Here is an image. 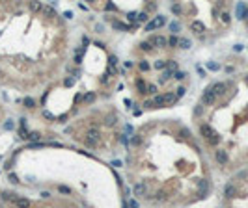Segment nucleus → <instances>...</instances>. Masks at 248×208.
Instances as JSON below:
<instances>
[{
	"instance_id": "f704fd0d",
	"label": "nucleus",
	"mask_w": 248,
	"mask_h": 208,
	"mask_svg": "<svg viewBox=\"0 0 248 208\" xmlns=\"http://www.w3.org/2000/svg\"><path fill=\"white\" fill-rule=\"evenodd\" d=\"M127 206H129V208H138V203H136V201H132V199H131Z\"/></svg>"
},
{
	"instance_id": "aec40b11",
	"label": "nucleus",
	"mask_w": 248,
	"mask_h": 208,
	"mask_svg": "<svg viewBox=\"0 0 248 208\" xmlns=\"http://www.w3.org/2000/svg\"><path fill=\"white\" fill-rule=\"evenodd\" d=\"M39 137H41L39 132H30V134H28V140H30V141H37Z\"/></svg>"
},
{
	"instance_id": "4be33fe9",
	"label": "nucleus",
	"mask_w": 248,
	"mask_h": 208,
	"mask_svg": "<svg viewBox=\"0 0 248 208\" xmlns=\"http://www.w3.org/2000/svg\"><path fill=\"white\" fill-rule=\"evenodd\" d=\"M179 47L181 49H190V41L189 39H179Z\"/></svg>"
},
{
	"instance_id": "a878e982",
	"label": "nucleus",
	"mask_w": 248,
	"mask_h": 208,
	"mask_svg": "<svg viewBox=\"0 0 248 208\" xmlns=\"http://www.w3.org/2000/svg\"><path fill=\"white\" fill-rule=\"evenodd\" d=\"M155 69H166V61H155Z\"/></svg>"
},
{
	"instance_id": "ea45409f",
	"label": "nucleus",
	"mask_w": 248,
	"mask_h": 208,
	"mask_svg": "<svg viewBox=\"0 0 248 208\" xmlns=\"http://www.w3.org/2000/svg\"><path fill=\"white\" fill-rule=\"evenodd\" d=\"M201 111H204V106H198V108L194 110V113H196V115H201Z\"/></svg>"
},
{
	"instance_id": "473e14b6",
	"label": "nucleus",
	"mask_w": 248,
	"mask_h": 208,
	"mask_svg": "<svg viewBox=\"0 0 248 208\" xmlns=\"http://www.w3.org/2000/svg\"><path fill=\"white\" fill-rule=\"evenodd\" d=\"M172 11H174V13H181V6H179V4H174V6H172Z\"/></svg>"
},
{
	"instance_id": "bb28decb",
	"label": "nucleus",
	"mask_w": 248,
	"mask_h": 208,
	"mask_svg": "<svg viewBox=\"0 0 248 208\" xmlns=\"http://www.w3.org/2000/svg\"><path fill=\"white\" fill-rule=\"evenodd\" d=\"M140 71H149V63H146V61H140Z\"/></svg>"
},
{
	"instance_id": "6ab92c4d",
	"label": "nucleus",
	"mask_w": 248,
	"mask_h": 208,
	"mask_svg": "<svg viewBox=\"0 0 248 208\" xmlns=\"http://www.w3.org/2000/svg\"><path fill=\"white\" fill-rule=\"evenodd\" d=\"M168 45H170V47H177V45H179V37L177 35H172L168 39Z\"/></svg>"
},
{
	"instance_id": "dca6fc26",
	"label": "nucleus",
	"mask_w": 248,
	"mask_h": 208,
	"mask_svg": "<svg viewBox=\"0 0 248 208\" xmlns=\"http://www.w3.org/2000/svg\"><path fill=\"white\" fill-rule=\"evenodd\" d=\"M112 26H114L116 30H129L127 24H123V22H118V20H114V24H112Z\"/></svg>"
},
{
	"instance_id": "0eeeda50",
	"label": "nucleus",
	"mask_w": 248,
	"mask_h": 208,
	"mask_svg": "<svg viewBox=\"0 0 248 208\" xmlns=\"http://www.w3.org/2000/svg\"><path fill=\"white\" fill-rule=\"evenodd\" d=\"M200 132H201V136H204L205 140H209V137L215 134V132H213V128H211L209 125H201V126H200Z\"/></svg>"
},
{
	"instance_id": "c9c22d12",
	"label": "nucleus",
	"mask_w": 248,
	"mask_h": 208,
	"mask_svg": "<svg viewBox=\"0 0 248 208\" xmlns=\"http://www.w3.org/2000/svg\"><path fill=\"white\" fill-rule=\"evenodd\" d=\"M58 192H62V193H71V190H69V188H65V186H60V188H58Z\"/></svg>"
},
{
	"instance_id": "5701e85b",
	"label": "nucleus",
	"mask_w": 248,
	"mask_h": 208,
	"mask_svg": "<svg viewBox=\"0 0 248 208\" xmlns=\"http://www.w3.org/2000/svg\"><path fill=\"white\" fill-rule=\"evenodd\" d=\"M41 8H43V6H41L39 2H30V9H32V11H39Z\"/></svg>"
},
{
	"instance_id": "4c0bfd02",
	"label": "nucleus",
	"mask_w": 248,
	"mask_h": 208,
	"mask_svg": "<svg viewBox=\"0 0 248 208\" xmlns=\"http://www.w3.org/2000/svg\"><path fill=\"white\" fill-rule=\"evenodd\" d=\"M183 95H185V87H179V89H177V99L183 97Z\"/></svg>"
},
{
	"instance_id": "a19ab883",
	"label": "nucleus",
	"mask_w": 248,
	"mask_h": 208,
	"mask_svg": "<svg viewBox=\"0 0 248 208\" xmlns=\"http://www.w3.org/2000/svg\"><path fill=\"white\" fill-rule=\"evenodd\" d=\"M136 17H138L136 13H129V20H132V22H134V20H136Z\"/></svg>"
},
{
	"instance_id": "f257e3e1",
	"label": "nucleus",
	"mask_w": 248,
	"mask_h": 208,
	"mask_svg": "<svg viewBox=\"0 0 248 208\" xmlns=\"http://www.w3.org/2000/svg\"><path fill=\"white\" fill-rule=\"evenodd\" d=\"M147 43L151 45V47H166L168 39L164 35H151V37H147Z\"/></svg>"
},
{
	"instance_id": "37998d69",
	"label": "nucleus",
	"mask_w": 248,
	"mask_h": 208,
	"mask_svg": "<svg viewBox=\"0 0 248 208\" xmlns=\"http://www.w3.org/2000/svg\"><path fill=\"white\" fill-rule=\"evenodd\" d=\"M41 197H45V199H49V197H51V193H49V192H41Z\"/></svg>"
},
{
	"instance_id": "cd10ccee",
	"label": "nucleus",
	"mask_w": 248,
	"mask_h": 208,
	"mask_svg": "<svg viewBox=\"0 0 248 208\" xmlns=\"http://www.w3.org/2000/svg\"><path fill=\"white\" fill-rule=\"evenodd\" d=\"M174 76H175L177 80H183V78H185L187 75H185V73H181V71H175V73H174Z\"/></svg>"
},
{
	"instance_id": "a18cd8bd",
	"label": "nucleus",
	"mask_w": 248,
	"mask_h": 208,
	"mask_svg": "<svg viewBox=\"0 0 248 208\" xmlns=\"http://www.w3.org/2000/svg\"><path fill=\"white\" fill-rule=\"evenodd\" d=\"M181 134H183V137H187V136H189V130H187V128H183V130H181Z\"/></svg>"
},
{
	"instance_id": "c03bdc74",
	"label": "nucleus",
	"mask_w": 248,
	"mask_h": 208,
	"mask_svg": "<svg viewBox=\"0 0 248 208\" xmlns=\"http://www.w3.org/2000/svg\"><path fill=\"white\" fill-rule=\"evenodd\" d=\"M209 69H213V71H216V69H218V65H216V63H209Z\"/></svg>"
},
{
	"instance_id": "39448f33",
	"label": "nucleus",
	"mask_w": 248,
	"mask_h": 208,
	"mask_svg": "<svg viewBox=\"0 0 248 208\" xmlns=\"http://www.w3.org/2000/svg\"><path fill=\"white\" fill-rule=\"evenodd\" d=\"M13 204L17 208H30V201L28 199H22V197H13Z\"/></svg>"
},
{
	"instance_id": "e433bc0d",
	"label": "nucleus",
	"mask_w": 248,
	"mask_h": 208,
	"mask_svg": "<svg viewBox=\"0 0 248 208\" xmlns=\"http://www.w3.org/2000/svg\"><path fill=\"white\" fill-rule=\"evenodd\" d=\"M93 99H95V95H92V93H90V95H86V97H84V100H86V102H92Z\"/></svg>"
},
{
	"instance_id": "9d476101",
	"label": "nucleus",
	"mask_w": 248,
	"mask_h": 208,
	"mask_svg": "<svg viewBox=\"0 0 248 208\" xmlns=\"http://www.w3.org/2000/svg\"><path fill=\"white\" fill-rule=\"evenodd\" d=\"M216 162L218 164H226L228 162V152L226 151H216Z\"/></svg>"
},
{
	"instance_id": "7ed1b4c3",
	"label": "nucleus",
	"mask_w": 248,
	"mask_h": 208,
	"mask_svg": "<svg viewBox=\"0 0 248 208\" xmlns=\"http://www.w3.org/2000/svg\"><path fill=\"white\" fill-rule=\"evenodd\" d=\"M99 137H101V134H99L97 128H88V137H86V140L93 141V143H99Z\"/></svg>"
},
{
	"instance_id": "9b49d317",
	"label": "nucleus",
	"mask_w": 248,
	"mask_h": 208,
	"mask_svg": "<svg viewBox=\"0 0 248 208\" xmlns=\"http://www.w3.org/2000/svg\"><path fill=\"white\" fill-rule=\"evenodd\" d=\"M224 195H226L228 199L235 197V195H237V188H235V186H231V184H230V186H226V190H224Z\"/></svg>"
},
{
	"instance_id": "b1692460",
	"label": "nucleus",
	"mask_w": 248,
	"mask_h": 208,
	"mask_svg": "<svg viewBox=\"0 0 248 208\" xmlns=\"http://www.w3.org/2000/svg\"><path fill=\"white\" fill-rule=\"evenodd\" d=\"M140 49H142V50H147V52H149V50H153V47H151V45H149L147 41H144V43L140 45Z\"/></svg>"
},
{
	"instance_id": "f8f14e48",
	"label": "nucleus",
	"mask_w": 248,
	"mask_h": 208,
	"mask_svg": "<svg viewBox=\"0 0 248 208\" xmlns=\"http://www.w3.org/2000/svg\"><path fill=\"white\" fill-rule=\"evenodd\" d=\"M132 190H134V193H136V195H144V193H146V186H144L142 182L134 184V188H132ZM144 197H146V195H144Z\"/></svg>"
},
{
	"instance_id": "6e6552de",
	"label": "nucleus",
	"mask_w": 248,
	"mask_h": 208,
	"mask_svg": "<svg viewBox=\"0 0 248 208\" xmlns=\"http://www.w3.org/2000/svg\"><path fill=\"white\" fill-rule=\"evenodd\" d=\"M177 100V95L175 93H166V95H162V106L164 104H174Z\"/></svg>"
},
{
	"instance_id": "412c9836",
	"label": "nucleus",
	"mask_w": 248,
	"mask_h": 208,
	"mask_svg": "<svg viewBox=\"0 0 248 208\" xmlns=\"http://www.w3.org/2000/svg\"><path fill=\"white\" fill-rule=\"evenodd\" d=\"M170 75H172L170 71H164V73H162V75L159 76V82H161V84H164V82H166V80L170 78Z\"/></svg>"
},
{
	"instance_id": "393cba45",
	"label": "nucleus",
	"mask_w": 248,
	"mask_h": 208,
	"mask_svg": "<svg viewBox=\"0 0 248 208\" xmlns=\"http://www.w3.org/2000/svg\"><path fill=\"white\" fill-rule=\"evenodd\" d=\"M25 106H26V108H34V99L26 97V99H25Z\"/></svg>"
},
{
	"instance_id": "1a4fd4ad",
	"label": "nucleus",
	"mask_w": 248,
	"mask_h": 208,
	"mask_svg": "<svg viewBox=\"0 0 248 208\" xmlns=\"http://www.w3.org/2000/svg\"><path fill=\"white\" fill-rule=\"evenodd\" d=\"M190 28H192V30H194L196 34H204V32H205V26H204V24H201V22H200V20H194V22H192V24H190Z\"/></svg>"
},
{
	"instance_id": "79ce46f5",
	"label": "nucleus",
	"mask_w": 248,
	"mask_h": 208,
	"mask_svg": "<svg viewBox=\"0 0 248 208\" xmlns=\"http://www.w3.org/2000/svg\"><path fill=\"white\" fill-rule=\"evenodd\" d=\"M106 125H114V117H112V115H110V117L106 119Z\"/></svg>"
},
{
	"instance_id": "4468645a",
	"label": "nucleus",
	"mask_w": 248,
	"mask_h": 208,
	"mask_svg": "<svg viewBox=\"0 0 248 208\" xmlns=\"http://www.w3.org/2000/svg\"><path fill=\"white\" fill-rule=\"evenodd\" d=\"M41 11H43L45 15H49V17H54V9H52L51 6H43V8H41Z\"/></svg>"
},
{
	"instance_id": "2f4dec72",
	"label": "nucleus",
	"mask_w": 248,
	"mask_h": 208,
	"mask_svg": "<svg viewBox=\"0 0 248 208\" xmlns=\"http://www.w3.org/2000/svg\"><path fill=\"white\" fill-rule=\"evenodd\" d=\"M170 30L175 34V32H179V24H177V22H172V24H170Z\"/></svg>"
},
{
	"instance_id": "c756f323",
	"label": "nucleus",
	"mask_w": 248,
	"mask_h": 208,
	"mask_svg": "<svg viewBox=\"0 0 248 208\" xmlns=\"http://www.w3.org/2000/svg\"><path fill=\"white\" fill-rule=\"evenodd\" d=\"M153 104H157V106H162V95H159V97H155Z\"/></svg>"
},
{
	"instance_id": "f03ea898",
	"label": "nucleus",
	"mask_w": 248,
	"mask_h": 208,
	"mask_svg": "<svg viewBox=\"0 0 248 208\" xmlns=\"http://www.w3.org/2000/svg\"><path fill=\"white\" fill-rule=\"evenodd\" d=\"M164 22H166V17H155L153 20H149L147 24H146V32H151V30H155V28L162 26Z\"/></svg>"
},
{
	"instance_id": "a211bd4d",
	"label": "nucleus",
	"mask_w": 248,
	"mask_h": 208,
	"mask_svg": "<svg viewBox=\"0 0 248 208\" xmlns=\"http://www.w3.org/2000/svg\"><path fill=\"white\" fill-rule=\"evenodd\" d=\"M166 69H168V71H177V61H166Z\"/></svg>"
},
{
	"instance_id": "c85d7f7f",
	"label": "nucleus",
	"mask_w": 248,
	"mask_h": 208,
	"mask_svg": "<svg viewBox=\"0 0 248 208\" xmlns=\"http://www.w3.org/2000/svg\"><path fill=\"white\" fill-rule=\"evenodd\" d=\"M147 93H151V95H153V93H157V86L149 84V86H147Z\"/></svg>"
},
{
	"instance_id": "7c9ffc66",
	"label": "nucleus",
	"mask_w": 248,
	"mask_h": 208,
	"mask_svg": "<svg viewBox=\"0 0 248 208\" xmlns=\"http://www.w3.org/2000/svg\"><path fill=\"white\" fill-rule=\"evenodd\" d=\"M131 143H132V145H140V143H142V140H140L138 136H134L132 140H131Z\"/></svg>"
},
{
	"instance_id": "f3484780",
	"label": "nucleus",
	"mask_w": 248,
	"mask_h": 208,
	"mask_svg": "<svg viewBox=\"0 0 248 208\" xmlns=\"http://www.w3.org/2000/svg\"><path fill=\"white\" fill-rule=\"evenodd\" d=\"M209 145H218V141H220V137H218V134H213L211 137H209Z\"/></svg>"
},
{
	"instance_id": "ddd939ff",
	"label": "nucleus",
	"mask_w": 248,
	"mask_h": 208,
	"mask_svg": "<svg viewBox=\"0 0 248 208\" xmlns=\"http://www.w3.org/2000/svg\"><path fill=\"white\" fill-rule=\"evenodd\" d=\"M198 186H200V192H207L209 182H207V180H198Z\"/></svg>"
},
{
	"instance_id": "72a5a7b5",
	"label": "nucleus",
	"mask_w": 248,
	"mask_h": 208,
	"mask_svg": "<svg viewBox=\"0 0 248 208\" xmlns=\"http://www.w3.org/2000/svg\"><path fill=\"white\" fill-rule=\"evenodd\" d=\"M222 22H226V24L230 22V13H222Z\"/></svg>"
},
{
	"instance_id": "58836bf2",
	"label": "nucleus",
	"mask_w": 248,
	"mask_h": 208,
	"mask_svg": "<svg viewBox=\"0 0 248 208\" xmlns=\"http://www.w3.org/2000/svg\"><path fill=\"white\" fill-rule=\"evenodd\" d=\"M10 180H11L13 184H17V182H19V178H17V175H13V173L10 175Z\"/></svg>"
},
{
	"instance_id": "423d86ee",
	"label": "nucleus",
	"mask_w": 248,
	"mask_h": 208,
	"mask_svg": "<svg viewBox=\"0 0 248 208\" xmlns=\"http://www.w3.org/2000/svg\"><path fill=\"white\" fill-rule=\"evenodd\" d=\"M211 91L218 97V95H224V91H226V84H222V82H216V84H213V87H211Z\"/></svg>"
},
{
	"instance_id": "2eb2a0df",
	"label": "nucleus",
	"mask_w": 248,
	"mask_h": 208,
	"mask_svg": "<svg viewBox=\"0 0 248 208\" xmlns=\"http://www.w3.org/2000/svg\"><path fill=\"white\" fill-rule=\"evenodd\" d=\"M147 19H149V15H147L146 11L138 13V17H136V20H140V22H146V24H147Z\"/></svg>"
},
{
	"instance_id": "20e7f679",
	"label": "nucleus",
	"mask_w": 248,
	"mask_h": 208,
	"mask_svg": "<svg viewBox=\"0 0 248 208\" xmlns=\"http://www.w3.org/2000/svg\"><path fill=\"white\" fill-rule=\"evenodd\" d=\"M215 100H216V95L213 93L211 89H207L205 93H204V97H201V102H204V104H213Z\"/></svg>"
}]
</instances>
